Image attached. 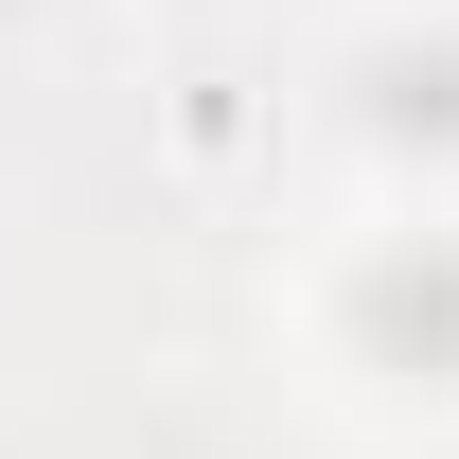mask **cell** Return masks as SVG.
I'll return each mask as SVG.
<instances>
[{
	"label": "cell",
	"mask_w": 459,
	"mask_h": 459,
	"mask_svg": "<svg viewBox=\"0 0 459 459\" xmlns=\"http://www.w3.org/2000/svg\"><path fill=\"white\" fill-rule=\"evenodd\" d=\"M353 124L389 160H459V36H371L353 54Z\"/></svg>",
	"instance_id": "obj_2"
},
{
	"label": "cell",
	"mask_w": 459,
	"mask_h": 459,
	"mask_svg": "<svg viewBox=\"0 0 459 459\" xmlns=\"http://www.w3.org/2000/svg\"><path fill=\"white\" fill-rule=\"evenodd\" d=\"M353 336L389 371H424V389H459V230H389L353 265Z\"/></svg>",
	"instance_id": "obj_1"
}]
</instances>
